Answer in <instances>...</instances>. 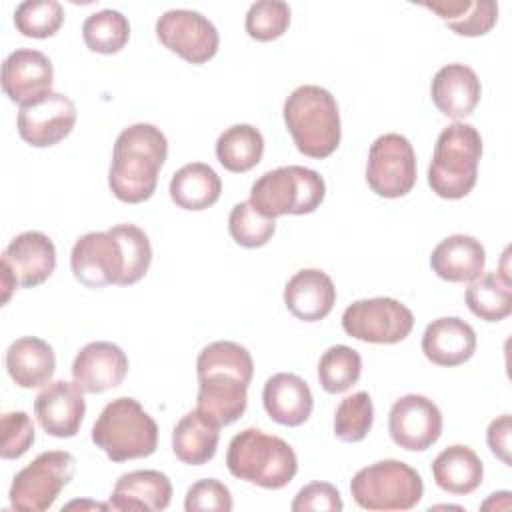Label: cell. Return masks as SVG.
Segmentation results:
<instances>
[{"label": "cell", "instance_id": "6da1fadb", "mask_svg": "<svg viewBox=\"0 0 512 512\" xmlns=\"http://www.w3.org/2000/svg\"><path fill=\"white\" fill-rule=\"evenodd\" d=\"M196 410L218 428L234 424L248 406V386L254 376L250 352L232 340L206 344L196 358Z\"/></svg>", "mask_w": 512, "mask_h": 512}, {"label": "cell", "instance_id": "7a4b0ae2", "mask_svg": "<svg viewBox=\"0 0 512 512\" xmlns=\"http://www.w3.org/2000/svg\"><path fill=\"white\" fill-rule=\"evenodd\" d=\"M168 156L164 132L146 122L124 128L112 150L108 186L126 204H140L156 192L158 172Z\"/></svg>", "mask_w": 512, "mask_h": 512}, {"label": "cell", "instance_id": "3957f363", "mask_svg": "<svg viewBox=\"0 0 512 512\" xmlns=\"http://www.w3.org/2000/svg\"><path fill=\"white\" fill-rule=\"evenodd\" d=\"M284 124L296 148L310 158H328L342 138L336 98L322 86L304 84L284 100Z\"/></svg>", "mask_w": 512, "mask_h": 512}, {"label": "cell", "instance_id": "277c9868", "mask_svg": "<svg viewBox=\"0 0 512 512\" xmlns=\"http://www.w3.org/2000/svg\"><path fill=\"white\" fill-rule=\"evenodd\" d=\"M226 466L234 478L266 490H278L294 480L298 458L280 436L258 428H244L228 444Z\"/></svg>", "mask_w": 512, "mask_h": 512}, {"label": "cell", "instance_id": "5b68a950", "mask_svg": "<svg viewBox=\"0 0 512 512\" xmlns=\"http://www.w3.org/2000/svg\"><path fill=\"white\" fill-rule=\"evenodd\" d=\"M482 148V136L472 124L452 122L446 126L436 138L428 166L432 192L446 200L468 196L478 180Z\"/></svg>", "mask_w": 512, "mask_h": 512}, {"label": "cell", "instance_id": "8992f818", "mask_svg": "<svg viewBox=\"0 0 512 512\" xmlns=\"http://www.w3.org/2000/svg\"><path fill=\"white\" fill-rule=\"evenodd\" d=\"M92 442L112 462L148 458L158 446V424L138 400L120 396L108 402L96 418Z\"/></svg>", "mask_w": 512, "mask_h": 512}, {"label": "cell", "instance_id": "52a82bcc", "mask_svg": "<svg viewBox=\"0 0 512 512\" xmlns=\"http://www.w3.org/2000/svg\"><path fill=\"white\" fill-rule=\"evenodd\" d=\"M326 196L324 178L306 166H280L264 172L250 188V204L266 218L312 214Z\"/></svg>", "mask_w": 512, "mask_h": 512}, {"label": "cell", "instance_id": "ba28073f", "mask_svg": "<svg viewBox=\"0 0 512 512\" xmlns=\"http://www.w3.org/2000/svg\"><path fill=\"white\" fill-rule=\"evenodd\" d=\"M350 494L364 510H410L422 500L424 484L410 464L388 458L360 468L350 482Z\"/></svg>", "mask_w": 512, "mask_h": 512}, {"label": "cell", "instance_id": "9c48e42d", "mask_svg": "<svg viewBox=\"0 0 512 512\" xmlns=\"http://www.w3.org/2000/svg\"><path fill=\"white\" fill-rule=\"evenodd\" d=\"M76 460L68 450H48L26 464L12 480L8 498L18 512H44L70 484Z\"/></svg>", "mask_w": 512, "mask_h": 512}, {"label": "cell", "instance_id": "30bf717a", "mask_svg": "<svg viewBox=\"0 0 512 512\" xmlns=\"http://www.w3.org/2000/svg\"><path fill=\"white\" fill-rule=\"evenodd\" d=\"M342 328L360 342L396 344L412 332L414 314L396 298H366L352 302L344 310Z\"/></svg>", "mask_w": 512, "mask_h": 512}, {"label": "cell", "instance_id": "8fae6325", "mask_svg": "<svg viewBox=\"0 0 512 512\" xmlns=\"http://www.w3.org/2000/svg\"><path fill=\"white\" fill-rule=\"evenodd\" d=\"M366 182L382 198L406 196L416 184V154L410 140L388 132L378 136L368 150Z\"/></svg>", "mask_w": 512, "mask_h": 512}, {"label": "cell", "instance_id": "7c38bea8", "mask_svg": "<svg viewBox=\"0 0 512 512\" xmlns=\"http://www.w3.org/2000/svg\"><path fill=\"white\" fill-rule=\"evenodd\" d=\"M156 36L170 52L190 64L212 60L220 46L216 26L204 14L186 8L166 10L156 20Z\"/></svg>", "mask_w": 512, "mask_h": 512}, {"label": "cell", "instance_id": "4fadbf2b", "mask_svg": "<svg viewBox=\"0 0 512 512\" xmlns=\"http://www.w3.org/2000/svg\"><path fill=\"white\" fill-rule=\"evenodd\" d=\"M124 266L122 246L110 230L82 234L70 252L72 274L86 288L120 286Z\"/></svg>", "mask_w": 512, "mask_h": 512}, {"label": "cell", "instance_id": "5bb4252c", "mask_svg": "<svg viewBox=\"0 0 512 512\" xmlns=\"http://www.w3.org/2000/svg\"><path fill=\"white\" fill-rule=\"evenodd\" d=\"M388 432L396 446L408 452H424L442 434V412L430 398L406 394L388 412Z\"/></svg>", "mask_w": 512, "mask_h": 512}, {"label": "cell", "instance_id": "9a60e30c", "mask_svg": "<svg viewBox=\"0 0 512 512\" xmlns=\"http://www.w3.org/2000/svg\"><path fill=\"white\" fill-rule=\"evenodd\" d=\"M76 124L74 102L60 94L50 92L48 96L20 106L18 110V134L34 148H48L64 140Z\"/></svg>", "mask_w": 512, "mask_h": 512}, {"label": "cell", "instance_id": "2e32d148", "mask_svg": "<svg viewBox=\"0 0 512 512\" xmlns=\"http://www.w3.org/2000/svg\"><path fill=\"white\" fill-rule=\"evenodd\" d=\"M54 68L50 58L32 48H16L2 64V90L18 106L32 104L52 92Z\"/></svg>", "mask_w": 512, "mask_h": 512}, {"label": "cell", "instance_id": "e0dca14e", "mask_svg": "<svg viewBox=\"0 0 512 512\" xmlns=\"http://www.w3.org/2000/svg\"><path fill=\"white\" fill-rule=\"evenodd\" d=\"M34 414L46 434L72 438L78 434L86 414L84 390L68 380L50 382L34 398Z\"/></svg>", "mask_w": 512, "mask_h": 512}, {"label": "cell", "instance_id": "ac0fdd59", "mask_svg": "<svg viewBox=\"0 0 512 512\" xmlns=\"http://www.w3.org/2000/svg\"><path fill=\"white\" fill-rule=\"evenodd\" d=\"M128 374V356L108 340L88 342L72 362V378L86 394H102L122 384Z\"/></svg>", "mask_w": 512, "mask_h": 512}, {"label": "cell", "instance_id": "d6986e66", "mask_svg": "<svg viewBox=\"0 0 512 512\" xmlns=\"http://www.w3.org/2000/svg\"><path fill=\"white\" fill-rule=\"evenodd\" d=\"M0 264L10 268L20 288H36L56 268V246L44 232L26 230L4 248Z\"/></svg>", "mask_w": 512, "mask_h": 512}, {"label": "cell", "instance_id": "ffe728a7", "mask_svg": "<svg viewBox=\"0 0 512 512\" xmlns=\"http://www.w3.org/2000/svg\"><path fill=\"white\" fill-rule=\"evenodd\" d=\"M434 106L448 118L460 122L470 116L480 102L482 84L476 72L460 62L442 66L430 84Z\"/></svg>", "mask_w": 512, "mask_h": 512}, {"label": "cell", "instance_id": "44dd1931", "mask_svg": "<svg viewBox=\"0 0 512 512\" xmlns=\"http://www.w3.org/2000/svg\"><path fill=\"white\" fill-rule=\"evenodd\" d=\"M172 484L160 470H132L122 474L110 494V510L160 512L170 506Z\"/></svg>", "mask_w": 512, "mask_h": 512}, {"label": "cell", "instance_id": "7402d4cb", "mask_svg": "<svg viewBox=\"0 0 512 512\" xmlns=\"http://www.w3.org/2000/svg\"><path fill=\"white\" fill-rule=\"evenodd\" d=\"M336 302L332 278L318 268L298 270L284 286V304L288 312L302 322L324 320Z\"/></svg>", "mask_w": 512, "mask_h": 512}, {"label": "cell", "instance_id": "603a6c76", "mask_svg": "<svg viewBox=\"0 0 512 512\" xmlns=\"http://www.w3.org/2000/svg\"><path fill=\"white\" fill-rule=\"evenodd\" d=\"M422 352L436 366H460L476 352V332L458 316L436 318L422 334Z\"/></svg>", "mask_w": 512, "mask_h": 512}, {"label": "cell", "instance_id": "cb8c5ba5", "mask_svg": "<svg viewBox=\"0 0 512 512\" xmlns=\"http://www.w3.org/2000/svg\"><path fill=\"white\" fill-rule=\"evenodd\" d=\"M262 404L276 424L294 428L310 418L314 398L310 386L300 376L292 372H278L266 380Z\"/></svg>", "mask_w": 512, "mask_h": 512}, {"label": "cell", "instance_id": "d4e9b609", "mask_svg": "<svg viewBox=\"0 0 512 512\" xmlns=\"http://www.w3.org/2000/svg\"><path fill=\"white\" fill-rule=\"evenodd\" d=\"M484 264V246L468 234H452L440 240L430 254L432 270L446 282H472L484 272Z\"/></svg>", "mask_w": 512, "mask_h": 512}, {"label": "cell", "instance_id": "484cf974", "mask_svg": "<svg viewBox=\"0 0 512 512\" xmlns=\"http://www.w3.org/2000/svg\"><path fill=\"white\" fill-rule=\"evenodd\" d=\"M6 370L20 388H40L48 384L56 370L54 348L38 336H22L6 350Z\"/></svg>", "mask_w": 512, "mask_h": 512}, {"label": "cell", "instance_id": "4316f807", "mask_svg": "<svg viewBox=\"0 0 512 512\" xmlns=\"http://www.w3.org/2000/svg\"><path fill=\"white\" fill-rule=\"evenodd\" d=\"M432 476L444 492L466 496L482 484L484 464L470 446L452 444L434 458Z\"/></svg>", "mask_w": 512, "mask_h": 512}, {"label": "cell", "instance_id": "83f0119b", "mask_svg": "<svg viewBox=\"0 0 512 512\" xmlns=\"http://www.w3.org/2000/svg\"><path fill=\"white\" fill-rule=\"evenodd\" d=\"M422 6L458 36H484L498 22V2L494 0H432Z\"/></svg>", "mask_w": 512, "mask_h": 512}, {"label": "cell", "instance_id": "f1b7e54d", "mask_svg": "<svg viewBox=\"0 0 512 512\" xmlns=\"http://www.w3.org/2000/svg\"><path fill=\"white\" fill-rule=\"evenodd\" d=\"M168 190L178 208L198 212L218 202L222 182L212 166L204 162H190L174 172Z\"/></svg>", "mask_w": 512, "mask_h": 512}, {"label": "cell", "instance_id": "f546056e", "mask_svg": "<svg viewBox=\"0 0 512 512\" xmlns=\"http://www.w3.org/2000/svg\"><path fill=\"white\" fill-rule=\"evenodd\" d=\"M218 430L220 428L198 410L186 412L172 430L174 456L190 466H202L210 462L218 448Z\"/></svg>", "mask_w": 512, "mask_h": 512}, {"label": "cell", "instance_id": "4dcf8cb0", "mask_svg": "<svg viewBox=\"0 0 512 512\" xmlns=\"http://www.w3.org/2000/svg\"><path fill=\"white\" fill-rule=\"evenodd\" d=\"M264 156V136L252 124H234L216 140V158L228 172H248Z\"/></svg>", "mask_w": 512, "mask_h": 512}, {"label": "cell", "instance_id": "1f68e13d", "mask_svg": "<svg viewBox=\"0 0 512 512\" xmlns=\"http://www.w3.org/2000/svg\"><path fill=\"white\" fill-rule=\"evenodd\" d=\"M464 300L480 320L500 322L512 314V280H506L500 272L480 274L468 282Z\"/></svg>", "mask_w": 512, "mask_h": 512}, {"label": "cell", "instance_id": "d6a6232c", "mask_svg": "<svg viewBox=\"0 0 512 512\" xmlns=\"http://www.w3.org/2000/svg\"><path fill=\"white\" fill-rule=\"evenodd\" d=\"M82 38L92 52L116 54L130 40V22L122 12L104 8L86 16L82 24Z\"/></svg>", "mask_w": 512, "mask_h": 512}, {"label": "cell", "instance_id": "836d02e7", "mask_svg": "<svg viewBox=\"0 0 512 512\" xmlns=\"http://www.w3.org/2000/svg\"><path fill=\"white\" fill-rule=\"evenodd\" d=\"M360 374L362 358L354 348L346 344L330 346L320 356L318 380L328 394H340L350 390L360 380Z\"/></svg>", "mask_w": 512, "mask_h": 512}, {"label": "cell", "instance_id": "e575fe53", "mask_svg": "<svg viewBox=\"0 0 512 512\" xmlns=\"http://www.w3.org/2000/svg\"><path fill=\"white\" fill-rule=\"evenodd\" d=\"M374 424V406L368 392H354L338 404L334 412V434L338 440L354 444L366 438Z\"/></svg>", "mask_w": 512, "mask_h": 512}, {"label": "cell", "instance_id": "d590c367", "mask_svg": "<svg viewBox=\"0 0 512 512\" xmlns=\"http://www.w3.org/2000/svg\"><path fill=\"white\" fill-rule=\"evenodd\" d=\"M64 24V8L58 0H26L14 10V26L28 38H50Z\"/></svg>", "mask_w": 512, "mask_h": 512}, {"label": "cell", "instance_id": "8d00e7d4", "mask_svg": "<svg viewBox=\"0 0 512 512\" xmlns=\"http://www.w3.org/2000/svg\"><path fill=\"white\" fill-rule=\"evenodd\" d=\"M108 230L118 238L124 252L126 266L120 286H132L140 282L152 262V244L148 240V234L136 224H116Z\"/></svg>", "mask_w": 512, "mask_h": 512}, {"label": "cell", "instance_id": "74e56055", "mask_svg": "<svg viewBox=\"0 0 512 512\" xmlns=\"http://www.w3.org/2000/svg\"><path fill=\"white\" fill-rule=\"evenodd\" d=\"M228 232L238 246L260 248L274 236L276 222L256 212V208L246 200L234 204V208L230 210Z\"/></svg>", "mask_w": 512, "mask_h": 512}, {"label": "cell", "instance_id": "f35d334b", "mask_svg": "<svg viewBox=\"0 0 512 512\" xmlns=\"http://www.w3.org/2000/svg\"><path fill=\"white\" fill-rule=\"evenodd\" d=\"M290 14V6L282 0H258L248 8L244 28L250 38L258 42H270L288 30Z\"/></svg>", "mask_w": 512, "mask_h": 512}, {"label": "cell", "instance_id": "ab89813d", "mask_svg": "<svg viewBox=\"0 0 512 512\" xmlns=\"http://www.w3.org/2000/svg\"><path fill=\"white\" fill-rule=\"evenodd\" d=\"M0 432H2V444H0V456L4 460H16L24 456L36 438L34 424L30 416L22 410L4 412L0 418Z\"/></svg>", "mask_w": 512, "mask_h": 512}, {"label": "cell", "instance_id": "60d3db41", "mask_svg": "<svg viewBox=\"0 0 512 512\" xmlns=\"http://www.w3.org/2000/svg\"><path fill=\"white\" fill-rule=\"evenodd\" d=\"M232 506L234 500L228 486L216 478H202L186 490V512H230Z\"/></svg>", "mask_w": 512, "mask_h": 512}, {"label": "cell", "instance_id": "b9f144b4", "mask_svg": "<svg viewBox=\"0 0 512 512\" xmlns=\"http://www.w3.org/2000/svg\"><path fill=\"white\" fill-rule=\"evenodd\" d=\"M290 508L292 512H340L344 508V502L334 484L310 482L298 490Z\"/></svg>", "mask_w": 512, "mask_h": 512}, {"label": "cell", "instance_id": "7bdbcfd3", "mask_svg": "<svg viewBox=\"0 0 512 512\" xmlns=\"http://www.w3.org/2000/svg\"><path fill=\"white\" fill-rule=\"evenodd\" d=\"M510 434H512L510 414H502V416L494 418L488 424V430H486V442H488L490 452L498 460H502V464H506V466L512 464V458H510Z\"/></svg>", "mask_w": 512, "mask_h": 512}, {"label": "cell", "instance_id": "ee69618b", "mask_svg": "<svg viewBox=\"0 0 512 512\" xmlns=\"http://www.w3.org/2000/svg\"><path fill=\"white\" fill-rule=\"evenodd\" d=\"M0 270H2V304H6L12 296V292L18 288V282L8 266L0 264Z\"/></svg>", "mask_w": 512, "mask_h": 512}, {"label": "cell", "instance_id": "f6af8a7d", "mask_svg": "<svg viewBox=\"0 0 512 512\" xmlns=\"http://www.w3.org/2000/svg\"><path fill=\"white\" fill-rule=\"evenodd\" d=\"M66 510H70V508H92V510H108L110 508V504H100V502H88V500H72V502H68L66 506H64ZM62 508V510H64Z\"/></svg>", "mask_w": 512, "mask_h": 512}]
</instances>
